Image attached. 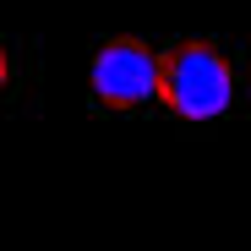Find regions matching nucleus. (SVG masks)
I'll return each instance as SVG.
<instances>
[{"label":"nucleus","mask_w":251,"mask_h":251,"mask_svg":"<svg viewBox=\"0 0 251 251\" xmlns=\"http://www.w3.org/2000/svg\"><path fill=\"white\" fill-rule=\"evenodd\" d=\"M93 99L104 109H142L158 104V50H148L142 38H109L93 55Z\"/></svg>","instance_id":"nucleus-2"},{"label":"nucleus","mask_w":251,"mask_h":251,"mask_svg":"<svg viewBox=\"0 0 251 251\" xmlns=\"http://www.w3.org/2000/svg\"><path fill=\"white\" fill-rule=\"evenodd\" d=\"M158 104L186 120H219L235 104V66L207 38H180L158 55Z\"/></svg>","instance_id":"nucleus-1"},{"label":"nucleus","mask_w":251,"mask_h":251,"mask_svg":"<svg viewBox=\"0 0 251 251\" xmlns=\"http://www.w3.org/2000/svg\"><path fill=\"white\" fill-rule=\"evenodd\" d=\"M0 88H6V50H0Z\"/></svg>","instance_id":"nucleus-3"}]
</instances>
